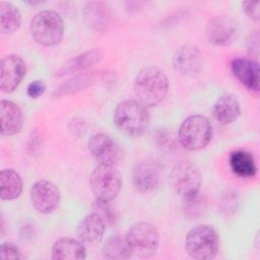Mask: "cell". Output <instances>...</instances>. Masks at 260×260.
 <instances>
[{
    "label": "cell",
    "mask_w": 260,
    "mask_h": 260,
    "mask_svg": "<svg viewBox=\"0 0 260 260\" xmlns=\"http://www.w3.org/2000/svg\"><path fill=\"white\" fill-rule=\"evenodd\" d=\"M46 91V84L43 80L37 79L27 85L26 93L31 99H38L42 96Z\"/></svg>",
    "instance_id": "30"
},
{
    "label": "cell",
    "mask_w": 260,
    "mask_h": 260,
    "mask_svg": "<svg viewBox=\"0 0 260 260\" xmlns=\"http://www.w3.org/2000/svg\"><path fill=\"white\" fill-rule=\"evenodd\" d=\"M205 198L199 192L183 198V211L186 217L190 219H194L202 215L205 210Z\"/></svg>",
    "instance_id": "27"
},
{
    "label": "cell",
    "mask_w": 260,
    "mask_h": 260,
    "mask_svg": "<svg viewBox=\"0 0 260 260\" xmlns=\"http://www.w3.org/2000/svg\"><path fill=\"white\" fill-rule=\"evenodd\" d=\"M114 123L123 134L129 137H139L148 128L149 115L146 107L138 101L126 100L116 107Z\"/></svg>",
    "instance_id": "2"
},
{
    "label": "cell",
    "mask_w": 260,
    "mask_h": 260,
    "mask_svg": "<svg viewBox=\"0 0 260 260\" xmlns=\"http://www.w3.org/2000/svg\"><path fill=\"white\" fill-rule=\"evenodd\" d=\"M103 257L112 260H123L128 259L132 251L126 240V236L115 234L109 237L102 248Z\"/></svg>",
    "instance_id": "23"
},
{
    "label": "cell",
    "mask_w": 260,
    "mask_h": 260,
    "mask_svg": "<svg viewBox=\"0 0 260 260\" xmlns=\"http://www.w3.org/2000/svg\"><path fill=\"white\" fill-rule=\"evenodd\" d=\"M93 210L103 218L106 225L107 224L112 225L115 223V220H116L115 210L109 201H102V200L95 199L93 203Z\"/></svg>",
    "instance_id": "28"
},
{
    "label": "cell",
    "mask_w": 260,
    "mask_h": 260,
    "mask_svg": "<svg viewBox=\"0 0 260 260\" xmlns=\"http://www.w3.org/2000/svg\"><path fill=\"white\" fill-rule=\"evenodd\" d=\"M83 18L90 28L98 31H104L110 24V7L107 3L102 1L87 2L83 9Z\"/></svg>",
    "instance_id": "18"
},
{
    "label": "cell",
    "mask_w": 260,
    "mask_h": 260,
    "mask_svg": "<svg viewBox=\"0 0 260 260\" xmlns=\"http://www.w3.org/2000/svg\"><path fill=\"white\" fill-rule=\"evenodd\" d=\"M91 191L98 200H114L122 187V177L114 166L99 165L89 177Z\"/></svg>",
    "instance_id": "6"
},
{
    "label": "cell",
    "mask_w": 260,
    "mask_h": 260,
    "mask_svg": "<svg viewBox=\"0 0 260 260\" xmlns=\"http://www.w3.org/2000/svg\"><path fill=\"white\" fill-rule=\"evenodd\" d=\"M248 50L251 55L257 57L259 53V36L257 31H253L250 34V38L248 39Z\"/></svg>",
    "instance_id": "32"
},
{
    "label": "cell",
    "mask_w": 260,
    "mask_h": 260,
    "mask_svg": "<svg viewBox=\"0 0 260 260\" xmlns=\"http://www.w3.org/2000/svg\"><path fill=\"white\" fill-rule=\"evenodd\" d=\"M22 180L17 172L4 169L0 172V197L2 200H14L22 192Z\"/></svg>",
    "instance_id": "22"
},
{
    "label": "cell",
    "mask_w": 260,
    "mask_h": 260,
    "mask_svg": "<svg viewBox=\"0 0 260 260\" xmlns=\"http://www.w3.org/2000/svg\"><path fill=\"white\" fill-rule=\"evenodd\" d=\"M0 123L1 134L12 136L20 132L23 126V115L19 107L11 101L0 102Z\"/></svg>",
    "instance_id": "16"
},
{
    "label": "cell",
    "mask_w": 260,
    "mask_h": 260,
    "mask_svg": "<svg viewBox=\"0 0 260 260\" xmlns=\"http://www.w3.org/2000/svg\"><path fill=\"white\" fill-rule=\"evenodd\" d=\"M171 182L174 190L184 198L199 192L201 173L193 162L182 161L174 167Z\"/></svg>",
    "instance_id": "8"
},
{
    "label": "cell",
    "mask_w": 260,
    "mask_h": 260,
    "mask_svg": "<svg viewBox=\"0 0 260 260\" xmlns=\"http://www.w3.org/2000/svg\"><path fill=\"white\" fill-rule=\"evenodd\" d=\"M106 223L95 212L84 216L78 223L76 234L81 243L93 245L100 242L104 236Z\"/></svg>",
    "instance_id": "17"
},
{
    "label": "cell",
    "mask_w": 260,
    "mask_h": 260,
    "mask_svg": "<svg viewBox=\"0 0 260 260\" xmlns=\"http://www.w3.org/2000/svg\"><path fill=\"white\" fill-rule=\"evenodd\" d=\"M26 72L23 59L17 55H8L0 63V88L3 92H12L22 81Z\"/></svg>",
    "instance_id": "11"
},
{
    "label": "cell",
    "mask_w": 260,
    "mask_h": 260,
    "mask_svg": "<svg viewBox=\"0 0 260 260\" xmlns=\"http://www.w3.org/2000/svg\"><path fill=\"white\" fill-rule=\"evenodd\" d=\"M126 240L132 254L140 258L152 257L159 245L157 230L150 223L139 221L133 224L127 232Z\"/></svg>",
    "instance_id": "7"
},
{
    "label": "cell",
    "mask_w": 260,
    "mask_h": 260,
    "mask_svg": "<svg viewBox=\"0 0 260 260\" xmlns=\"http://www.w3.org/2000/svg\"><path fill=\"white\" fill-rule=\"evenodd\" d=\"M85 257V248L79 240L61 238L52 247V259L54 260H82Z\"/></svg>",
    "instance_id": "20"
},
{
    "label": "cell",
    "mask_w": 260,
    "mask_h": 260,
    "mask_svg": "<svg viewBox=\"0 0 260 260\" xmlns=\"http://www.w3.org/2000/svg\"><path fill=\"white\" fill-rule=\"evenodd\" d=\"M30 34L42 46H56L61 42L64 34L62 17L54 10L46 9L38 12L30 21Z\"/></svg>",
    "instance_id": "4"
},
{
    "label": "cell",
    "mask_w": 260,
    "mask_h": 260,
    "mask_svg": "<svg viewBox=\"0 0 260 260\" xmlns=\"http://www.w3.org/2000/svg\"><path fill=\"white\" fill-rule=\"evenodd\" d=\"M212 138L209 120L201 115L187 117L179 128V141L188 150L197 151L204 148Z\"/></svg>",
    "instance_id": "5"
},
{
    "label": "cell",
    "mask_w": 260,
    "mask_h": 260,
    "mask_svg": "<svg viewBox=\"0 0 260 260\" xmlns=\"http://www.w3.org/2000/svg\"><path fill=\"white\" fill-rule=\"evenodd\" d=\"M203 66V55L193 45H183L174 54L173 67L183 76H195Z\"/></svg>",
    "instance_id": "14"
},
{
    "label": "cell",
    "mask_w": 260,
    "mask_h": 260,
    "mask_svg": "<svg viewBox=\"0 0 260 260\" xmlns=\"http://www.w3.org/2000/svg\"><path fill=\"white\" fill-rule=\"evenodd\" d=\"M241 108L238 100L232 94L219 96L213 105L212 114L214 119L221 125H228L238 119Z\"/></svg>",
    "instance_id": "21"
},
{
    "label": "cell",
    "mask_w": 260,
    "mask_h": 260,
    "mask_svg": "<svg viewBox=\"0 0 260 260\" xmlns=\"http://www.w3.org/2000/svg\"><path fill=\"white\" fill-rule=\"evenodd\" d=\"M21 24V13L13 4L0 2V31L3 35L15 32Z\"/></svg>",
    "instance_id": "25"
},
{
    "label": "cell",
    "mask_w": 260,
    "mask_h": 260,
    "mask_svg": "<svg viewBox=\"0 0 260 260\" xmlns=\"http://www.w3.org/2000/svg\"><path fill=\"white\" fill-rule=\"evenodd\" d=\"M169 91V79L157 67L141 69L134 80V92L139 103L150 108L159 105Z\"/></svg>",
    "instance_id": "1"
},
{
    "label": "cell",
    "mask_w": 260,
    "mask_h": 260,
    "mask_svg": "<svg viewBox=\"0 0 260 260\" xmlns=\"http://www.w3.org/2000/svg\"><path fill=\"white\" fill-rule=\"evenodd\" d=\"M95 80V74L93 72L89 73H83L76 75L68 80H66L64 83H62L53 93V96L60 98L66 94L74 93L76 91H79L87 86H89L91 83H93Z\"/></svg>",
    "instance_id": "26"
},
{
    "label": "cell",
    "mask_w": 260,
    "mask_h": 260,
    "mask_svg": "<svg viewBox=\"0 0 260 260\" xmlns=\"http://www.w3.org/2000/svg\"><path fill=\"white\" fill-rule=\"evenodd\" d=\"M205 35L209 43L215 46H229L237 38L238 24L231 16L217 15L207 22Z\"/></svg>",
    "instance_id": "9"
},
{
    "label": "cell",
    "mask_w": 260,
    "mask_h": 260,
    "mask_svg": "<svg viewBox=\"0 0 260 260\" xmlns=\"http://www.w3.org/2000/svg\"><path fill=\"white\" fill-rule=\"evenodd\" d=\"M88 150L100 165H116L121 157L119 144L110 135L98 133L88 141Z\"/></svg>",
    "instance_id": "13"
},
{
    "label": "cell",
    "mask_w": 260,
    "mask_h": 260,
    "mask_svg": "<svg viewBox=\"0 0 260 260\" xmlns=\"http://www.w3.org/2000/svg\"><path fill=\"white\" fill-rule=\"evenodd\" d=\"M230 167L234 174L243 178L254 177L257 167L253 155L246 150H235L230 155Z\"/></svg>",
    "instance_id": "24"
},
{
    "label": "cell",
    "mask_w": 260,
    "mask_h": 260,
    "mask_svg": "<svg viewBox=\"0 0 260 260\" xmlns=\"http://www.w3.org/2000/svg\"><path fill=\"white\" fill-rule=\"evenodd\" d=\"M231 70L235 77L249 90L259 91V65L254 59L235 58L231 63Z\"/></svg>",
    "instance_id": "15"
},
{
    "label": "cell",
    "mask_w": 260,
    "mask_h": 260,
    "mask_svg": "<svg viewBox=\"0 0 260 260\" xmlns=\"http://www.w3.org/2000/svg\"><path fill=\"white\" fill-rule=\"evenodd\" d=\"M30 200L34 207L41 213L48 214L57 209L60 203V191L52 182L41 180L30 189Z\"/></svg>",
    "instance_id": "12"
},
{
    "label": "cell",
    "mask_w": 260,
    "mask_h": 260,
    "mask_svg": "<svg viewBox=\"0 0 260 260\" xmlns=\"http://www.w3.org/2000/svg\"><path fill=\"white\" fill-rule=\"evenodd\" d=\"M102 58H103V53L99 49H92V50L83 52L67 60L56 72V76L62 77L68 74L82 71L99 63L102 60Z\"/></svg>",
    "instance_id": "19"
},
{
    "label": "cell",
    "mask_w": 260,
    "mask_h": 260,
    "mask_svg": "<svg viewBox=\"0 0 260 260\" xmlns=\"http://www.w3.org/2000/svg\"><path fill=\"white\" fill-rule=\"evenodd\" d=\"M242 7L245 13L254 20L260 18V2L259 1H243Z\"/></svg>",
    "instance_id": "31"
},
{
    "label": "cell",
    "mask_w": 260,
    "mask_h": 260,
    "mask_svg": "<svg viewBox=\"0 0 260 260\" xmlns=\"http://www.w3.org/2000/svg\"><path fill=\"white\" fill-rule=\"evenodd\" d=\"M218 236L208 224H200L188 232L185 238V249L195 260L213 259L218 252Z\"/></svg>",
    "instance_id": "3"
},
{
    "label": "cell",
    "mask_w": 260,
    "mask_h": 260,
    "mask_svg": "<svg viewBox=\"0 0 260 260\" xmlns=\"http://www.w3.org/2000/svg\"><path fill=\"white\" fill-rule=\"evenodd\" d=\"M161 178V166L154 159H144L137 162L132 171V181L135 189L141 193L153 191Z\"/></svg>",
    "instance_id": "10"
},
{
    "label": "cell",
    "mask_w": 260,
    "mask_h": 260,
    "mask_svg": "<svg viewBox=\"0 0 260 260\" xmlns=\"http://www.w3.org/2000/svg\"><path fill=\"white\" fill-rule=\"evenodd\" d=\"M0 258L6 260H16L21 258V253L19 248L13 243H3L0 248Z\"/></svg>",
    "instance_id": "29"
}]
</instances>
